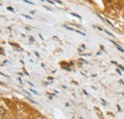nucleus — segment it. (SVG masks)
Instances as JSON below:
<instances>
[{
    "label": "nucleus",
    "mask_w": 124,
    "mask_h": 119,
    "mask_svg": "<svg viewBox=\"0 0 124 119\" xmlns=\"http://www.w3.org/2000/svg\"><path fill=\"white\" fill-rule=\"evenodd\" d=\"M95 111H96V113H97V114H98L100 117L102 116V113L99 111V109H98V108H95Z\"/></svg>",
    "instance_id": "obj_1"
},
{
    "label": "nucleus",
    "mask_w": 124,
    "mask_h": 119,
    "mask_svg": "<svg viewBox=\"0 0 124 119\" xmlns=\"http://www.w3.org/2000/svg\"><path fill=\"white\" fill-rule=\"evenodd\" d=\"M71 14H72V15H73V16H75V17H77L78 19H81V16H80L79 14L75 13H71Z\"/></svg>",
    "instance_id": "obj_2"
},
{
    "label": "nucleus",
    "mask_w": 124,
    "mask_h": 119,
    "mask_svg": "<svg viewBox=\"0 0 124 119\" xmlns=\"http://www.w3.org/2000/svg\"><path fill=\"white\" fill-rule=\"evenodd\" d=\"M66 29H68V30H70V31H73V32H76V30H74L73 28H71V27H69V26H67V25H63Z\"/></svg>",
    "instance_id": "obj_3"
},
{
    "label": "nucleus",
    "mask_w": 124,
    "mask_h": 119,
    "mask_svg": "<svg viewBox=\"0 0 124 119\" xmlns=\"http://www.w3.org/2000/svg\"><path fill=\"white\" fill-rule=\"evenodd\" d=\"M0 111H1V116H3V115H4V113H5L4 108H3V107H1V108H0Z\"/></svg>",
    "instance_id": "obj_4"
},
{
    "label": "nucleus",
    "mask_w": 124,
    "mask_h": 119,
    "mask_svg": "<svg viewBox=\"0 0 124 119\" xmlns=\"http://www.w3.org/2000/svg\"><path fill=\"white\" fill-rule=\"evenodd\" d=\"M117 48H118V50H119L120 52L124 53V49H122V48H121V46H119V45H118V46H117Z\"/></svg>",
    "instance_id": "obj_5"
},
{
    "label": "nucleus",
    "mask_w": 124,
    "mask_h": 119,
    "mask_svg": "<svg viewBox=\"0 0 124 119\" xmlns=\"http://www.w3.org/2000/svg\"><path fill=\"white\" fill-rule=\"evenodd\" d=\"M22 16H25V17H27V18H29V19H34L32 16H30V15H27V14H22Z\"/></svg>",
    "instance_id": "obj_6"
},
{
    "label": "nucleus",
    "mask_w": 124,
    "mask_h": 119,
    "mask_svg": "<svg viewBox=\"0 0 124 119\" xmlns=\"http://www.w3.org/2000/svg\"><path fill=\"white\" fill-rule=\"evenodd\" d=\"M7 9H8V10H9V11H11V12H12V13H13V12H14V10H13V8H12V7H8V8H7Z\"/></svg>",
    "instance_id": "obj_7"
},
{
    "label": "nucleus",
    "mask_w": 124,
    "mask_h": 119,
    "mask_svg": "<svg viewBox=\"0 0 124 119\" xmlns=\"http://www.w3.org/2000/svg\"><path fill=\"white\" fill-rule=\"evenodd\" d=\"M24 2H26V3H29V4H31V5H34V3L33 2H31V1H28V0H23Z\"/></svg>",
    "instance_id": "obj_8"
},
{
    "label": "nucleus",
    "mask_w": 124,
    "mask_h": 119,
    "mask_svg": "<svg viewBox=\"0 0 124 119\" xmlns=\"http://www.w3.org/2000/svg\"><path fill=\"white\" fill-rule=\"evenodd\" d=\"M104 32H105V33H106V34H107V35H109V36H112V37H113V35H112V34H111V33H110V32H108V31H107V30H104Z\"/></svg>",
    "instance_id": "obj_9"
},
{
    "label": "nucleus",
    "mask_w": 124,
    "mask_h": 119,
    "mask_svg": "<svg viewBox=\"0 0 124 119\" xmlns=\"http://www.w3.org/2000/svg\"><path fill=\"white\" fill-rule=\"evenodd\" d=\"M47 1H48L50 4H52V5H54V4H55V2H54V1H52V0H47Z\"/></svg>",
    "instance_id": "obj_10"
},
{
    "label": "nucleus",
    "mask_w": 124,
    "mask_h": 119,
    "mask_svg": "<svg viewBox=\"0 0 124 119\" xmlns=\"http://www.w3.org/2000/svg\"><path fill=\"white\" fill-rule=\"evenodd\" d=\"M1 55H2V56H5V53H4V51H3L2 48H1Z\"/></svg>",
    "instance_id": "obj_11"
},
{
    "label": "nucleus",
    "mask_w": 124,
    "mask_h": 119,
    "mask_svg": "<svg viewBox=\"0 0 124 119\" xmlns=\"http://www.w3.org/2000/svg\"><path fill=\"white\" fill-rule=\"evenodd\" d=\"M118 67H119L120 69H122V70H123V71H124V67H123V66H122V65H119V64H118Z\"/></svg>",
    "instance_id": "obj_12"
},
{
    "label": "nucleus",
    "mask_w": 124,
    "mask_h": 119,
    "mask_svg": "<svg viewBox=\"0 0 124 119\" xmlns=\"http://www.w3.org/2000/svg\"><path fill=\"white\" fill-rule=\"evenodd\" d=\"M107 22H108V23H109V24H110V25H111V26H114V25H113V24H112V22H111V21H110V20H107Z\"/></svg>",
    "instance_id": "obj_13"
},
{
    "label": "nucleus",
    "mask_w": 124,
    "mask_h": 119,
    "mask_svg": "<svg viewBox=\"0 0 124 119\" xmlns=\"http://www.w3.org/2000/svg\"><path fill=\"white\" fill-rule=\"evenodd\" d=\"M30 40H31V41H34V38H33V37H30Z\"/></svg>",
    "instance_id": "obj_14"
},
{
    "label": "nucleus",
    "mask_w": 124,
    "mask_h": 119,
    "mask_svg": "<svg viewBox=\"0 0 124 119\" xmlns=\"http://www.w3.org/2000/svg\"><path fill=\"white\" fill-rule=\"evenodd\" d=\"M31 91H32V92H34V93H35V94H38V93H37V92H36V91H34V89H31Z\"/></svg>",
    "instance_id": "obj_15"
},
{
    "label": "nucleus",
    "mask_w": 124,
    "mask_h": 119,
    "mask_svg": "<svg viewBox=\"0 0 124 119\" xmlns=\"http://www.w3.org/2000/svg\"><path fill=\"white\" fill-rule=\"evenodd\" d=\"M56 1L58 4H62V2H61V1H59V0H56Z\"/></svg>",
    "instance_id": "obj_16"
},
{
    "label": "nucleus",
    "mask_w": 124,
    "mask_h": 119,
    "mask_svg": "<svg viewBox=\"0 0 124 119\" xmlns=\"http://www.w3.org/2000/svg\"><path fill=\"white\" fill-rule=\"evenodd\" d=\"M117 72H118V73H119V75H121V72L119 71V69H118V70H117Z\"/></svg>",
    "instance_id": "obj_17"
},
{
    "label": "nucleus",
    "mask_w": 124,
    "mask_h": 119,
    "mask_svg": "<svg viewBox=\"0 0 124 119\" xmlns=\"http://www.w3.org/2000/svg\"><path fill=\"white\" fill-rule=\"evenodd\" d=\"M1 75H2V76H5V77H9V76H8V75H5V74H4V73H1Z\"/></svg>",
    "instance_id": "obj_18"
},
{
    "label": "nucleus",
    "mask_w": 124,
    "mask_h": 119,
    "mask_svg": "<svg viewBox=\"0 0 124 119\" xmlns=\"http://www.w3.org/2000/svg\"><path fill=\"white\" fill-rule=\"evenodd\" d=\"M48 80H50V81H53V78H52V77H48Z\"/></svg>",
    "instance_id": "obj_19"
},
{
    "label": "nucleus",
    "mask_w": 124,
    "mask_h": 119,
    "mask_svg": "<svg viewBox=\"0 0 124 119\" xmlns=\"http://www.w3.org/2000/svg\"><path fill=\"white\" fill-rule=\"evenodd\" d=\"M118 111H119V112L121 111V109H120V107H119V106H118Z\"/></svg>",
    "instance_id": "obj_20"
},
{
    "label": "nucleus",
    "mask_w": 124,
    "mask_h": 119,
    "mask_svg": "<svg viewBox=\"0 0 124 119\" xmlns=\"http://www.w3.org/2000/svg\"><path fill=\"white\" fill-rule=\"evenodd\" d=\"M106 1H107V2H111L112 0H106Z\"/></svg>",
    "instance_id": "obj_21"
},
{
    "label": "nucleus",
    "mask_w": 124,
    "mask_h": 119,
    "mask_svg": "<svg viewBox=\"0 0 124 119\" xmlns=\"http://www.w3.org/2000/svg\"><path fill=\"white\" fill-rule=\"evenodd\" d=\"M41 1H42V2H44V1H45V0H41Z\"/></svg>",
    "instance_id": "obj_22"
}]
</instances>
